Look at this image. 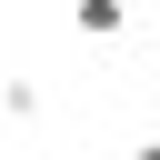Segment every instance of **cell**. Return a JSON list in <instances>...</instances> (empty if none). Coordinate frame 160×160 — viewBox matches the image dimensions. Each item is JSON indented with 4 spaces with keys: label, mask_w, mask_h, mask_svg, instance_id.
<instances>
[{
    "label": "cell",
    "mask_w": 160,
    "mask_h": 160,
    "mask_svg": "<svg viewBox=\"0 0 160 160\" xmlns=\"http://www.w3.org/2000/svg\"><path fill=\"white\" fill-rule=\"evenodd\" d=\"M70 10H80L90 40H120V30H130V0H70Z\"/></svg>",
    "instance_id": "cell-1"
}]
</instances>
